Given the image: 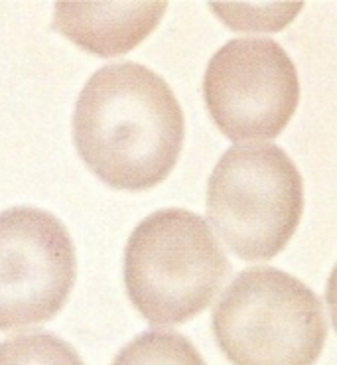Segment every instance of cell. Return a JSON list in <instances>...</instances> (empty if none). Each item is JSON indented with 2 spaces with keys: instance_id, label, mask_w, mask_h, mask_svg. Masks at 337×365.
Returning a JSON list of instances; mask_svg holds the SVG:
<instances>
[{
  "instance_id": "6da1fadb",
  "label": "cell",
  "mask_w": 337,
  "mask_h": 365,
  "mask_svg": "<svg viewBox=\"0 0 337 365\" xmlns=\"http://www.w3.org/2000/svg\"><path fill=\"white\" fill-rule=\"evenodd\" d=\"M184 113L164 81L136 61L97 69L79 93L73 143L107 186L142 192L174 170L184 145Z\"/></svg>"
},
{
  "instance_id": "7a4b0ae2",
  "label": "cell",
  "mask_w": 337,
  "mask_h": 365,
  "mask_svg": "<svg viewBox=\"0 0 337 365\" xmlns=\"http://www.w3.org/2000/svg\"><path fill=\"white\" fill-rule=\"evenodd\" d=\"M231 263L202 215L180 207L150 213L125 247V287L150 324H184L203 312Z\"/></svg>"
},
{
  "instance_id": "3957f363",
  "label": "cell",
  "mask_w": 337,
  "mask_h": 365,
  "mask_svg": "<svg viewBox=\"0 0 337 365\" xmlns=\"http://www.w3.org/2000/svg\"><path fill=\"white\" fill-rule=\"evenodd\" d=\"M211 326L233 365H313L328 340L320 297L272 267L237 274L221 294Z\"/></svg>"
},
{
  "instance_id": "277c9868",
  "label": "cell",
  "mask_w": 337,
  "mask_h": 365,
  "mask_svg": "<svg viewBox=\"0 0 337 365\" xmlns=\"http://www.w3.org/2000/svg\"><path fill=\"white\" fill-rule=\"evenodd\" d=\"M304 212V182L276 145H235L207 182V217L243 261L276 257L294 235Z\"/></svg>"
},
{
  "instance_id": "5b68a950",
  "label": "cell",
  "mask_w": 337,
  "mask_h": 365,
  "mask_svg": "<svg viewBox=\"0 0 337 365\" xmlns=\"http://www.w3.org/2000/svg\"><path fill=\"white\" fill-rule=\"evenodd\" d=\"M211 119L231 140H269L294 117L300 81L292 58L269 38H237L215 51L203 76Z\"/></svg>"
},
{
  "instance_id": "8992f818",
  "label": "cell",
  "mask_w": 337,
  "mask_h": 365,
  "mask_svg": "<svg viewBox=\"0 0 337 365\" xmlns=\"http://www.w3.org/2000/svg\"><path fill=\"white\" fill-rule=\"evenodd\" d=\"M76 277V247L53 213L30 205L0 212V330L51 320Z\"/></svg>"
},
{
  "instance_id": "52a82bcc",
  "label": "cell",
  "mask_w": 337,
  "mask_h": 365,
  "mask_svg": "<svg viewBox=\"0 0 337 365\" xmlns=\"http://www.w3.org/2000/svg\"><path fill=\"white\" fill-rule=\"evenodd\" d=\"M166 9V2H58L53 28L81 50L113 58L146 40Z\"/></svg>"
},
{
  "instance_id": "ba28073f",
  "label": "cell",
  "mask_w": 337,
  "mask_h": 365,
  "mask_svg": "<svg viewBox=\"0 0 337 365\" xmlns=\"http://www.w3.org/2000/svg\"><path fill=\"white\" fill-rule=\"evenodd\" d=\"M113 365H207L186 336L177 331L150 330L128 341Z\"/></svg>"
},
{
  "instance_id": "9c48e42d",
  "label": "cell",
  "mask_w": 337,
  "mask_h": 365,
  "mask_svg": "<svg viewBox=\"0 0 337 365\" xmlns=\"http://www.w3.org/2000/svg\"><path fill=\"white\" fill-rule=\"evenodd\" d=\"M0 365H85L68 341L36 330L0 341Z\"/></svg>"
},
{
  "instance_id": "30bf717a",
  "label": "cell",
  "mask_w": 337,
  "mask_h": 365,
  "mask_svg": "<svg viewBox=\"0 0 337 365\" xmlns=\"http://www.w3.org/2000/svg\"><path fill=\"white\" fill-rule=\"evenodd\" d=\"M209 9L219 14L225 24L239 30H280L282 26L292 22L302 10V2L296 4H262V6H247V4H209Z\"/></svg>"
}]
</instances>
